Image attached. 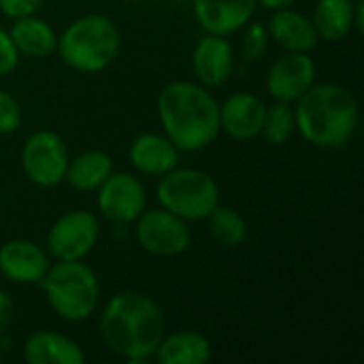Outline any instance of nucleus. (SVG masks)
<instances>
[{"label": "nucleus", "instance_id": "f257e3e1", "mask_svg": "<svg viewBox=\"0 0 364 364\" xmlns=\"http://www.w3.org/2000/svg\"><path fill=\"white\" fill-rule=\"evenodd\" d=\"M98 333L111 354L126 363L141 364L154 358L164 333L160 305L143 292H117L102 307Z\"/></svg>", "mask_w": 364, "mask_h": 364}, {"label": "nucleus", "instance_id": "f03ea898", "mask_svg": "<svg viewBox=\"0 0 364 364\" xmlns=\"http://www.w3.org/2000/svg\"><path fill=\"white\" fill-rule=\"evenodd\" d=\"M158 119L179 151H200L220 134V102L209 87L177 79L158 94Z\"/></svg>", "mask_w": 364, "mask_h": 364}, {"label": "nucleus", "instance_id": "7ed1b4c3", "mask_svg": "<svg viewBox=\"0 0 364 364\" xmlns=\"http://www.w3.org/2000/svg\"><path fill=\"white\" fill-rule=\"evenodd\" d=\"M296 132L322 149H339L354 136L360 107L352 90L341 83H314L294 102Z\"/></svg>", "mask_w": 364, "mask_h": 364}, {"label": "nucleus", "instance_id": "20e7f679", "mask_svg": "<svg viewBox=\"0 0 364 364\" xmlns=\"http://www.w3.org/2000/svg\"><path fill=\"white\" fill-rule=\"evenodd\" d=\"M122 49L117 23L102 13L81 15L58 36L55 51L60 60L77 73H100L113 64Z\"/></svg>", "mask_w": 364, "mask_h": 364}, {"label": "nucleus", "instance_id": "39448f33", "mask_svg": "<svg viewBox=\"0 0 364 364\" xmlns=\"http://www.w3.org/2000/svg\"><path fill=\"white\" fill-rule=\"evenodd\" d=\"M47 305L64 322L92 318L100 303L98 275L81 260H58L41 279Z\"/></svg>", "mask_w": 364, "mask_h": 364}, {"label": "nucleus", "instance_id": "423d86ee", "mask_svg": "<svg viewBox=\"0 0 364 364\" xmlns=\"http://www.w3.org/2000/svg\"><path fill=\"white\" fill-rule=\"evenodd\" d=\"M156 198L186 222H203L220 205V186L207 171L175 166L160 177Z\"/></svg>", "mask_w": 364, "mask_h": 364}, {"label": "nucleus", "instance_id": "0eeeda50", "mask_svg": "<svg viewBox=\"0 0 364 364\" xmlns=\"http://www.w3.org/2000/svg\"><path fill=\"white\" fill-rule=\"evenodd\" d=\"M23 175L38 188H55L64 181L70 160L64 139L53 130L32 132L19 151Z\"/></svg>", "mask_w": 364, "mask_h": 364}, {"label": "nucleus", "instance_id": "6e6552de", "mask_svg": "<svg viewBox=\"0 0 364 364\" xmlns=\"http://www.w3.org/2000/svg\"><path fill=\"white\" fill-rule=\"evenodd\" d=\"M134 239L143 252L160 258H173L192 245V228L183 218L162 207L145 209L134 220Z\"/></svg>", "mask_w": 364, "mask_h": 364}, {"label": "nucleus", "instance_id": "1a4fd4ad", "mask_svg": "<svg viewBox=\"0 0 364 364\" xmlns=\"http://www.w3.org/2000/svg\"><path fill=\"white\" fill-rule=\"evenodd\" d=\"M100 237L98 218L92 211L75 209L62 213L47 232V250L55 260H83Z\"/></svg>", "mask_w": 364, "mask_h": 364}, {"label": "nucleus", "instance_id": "9d476101", "mask_svg": "<svg viewBox=\"0 0 364 364\" xmlns=\"http://www.w3.org/2000/svg\"><path fill=\"white\" fill-rule=\"evenodd\" d=\"M96 205L111 224L128 226L145 211L147 192L136 175L113 171L96 190Z\"/></svg>", "mask_w": 364, "mask_h": 364}, {"label": "nucleus", "instance_id": "9b49d317", "mask_svg": "<svg viewBox=\"0 0 364 364\" xmlns=\"http://www.w3.org/2000/svg\"><path fill=\"white\" fill-rule=\"evenodd\" d=\"M316 77L318 66L309 53L286 51L269 66L264 85L273 100L294 105L316 83Z\"/></svg>", "mask_w": 364, "mask_h": 364}, {"label": "nucleus", "instance_id": "f8f14e48", "mask_svg": "<svg viewBox=\"0 0 364 364\" xmlns=\"http://www.w3.org/2000/svg\"><path fill=\"white\" fill-rule=\"evenodd\" d=\"M267 105L254 92H235L220 105V132L232 141H252L260 136Z\"/></svg>", "mask_w": 364, "mask_h": 364}, {"label": "nucleus", "instance_id": "ddd939ff", "mask_svg": "<svg viewBox=\"0 0 364 364\" xmlns=\"http://www.w3.org/2000/svg\"><path fill=\"white\" fill-rule=\"evenodd\" d=\"M192 70L196 81L209 90L224 85L235 70V49L228 36L205 32V36H200L194 45Z\"/></svg>", "mask_w": 364, "mask_h": 364}, {"label": "nucleus", "instance_id": "4468645a", "mask_svg": "<svg viewBox=\"0 0 364 364\" xmlns=\"http://www.w3.org/2000/svg\"><path fill=\"white\" fill-rule=\"evenodd\" d=\"M49 269L45 250L30 239H11L0 245V275L13 284H41Z\"/></svg>", "mask_w": 364, "mask_h": 364}, {"label": "nucleus", "instance_id": "2eb2a0df", "mask_svg": "<svg viewBox=\"0 0 364 364\" xmlns=\"http://www.w3.org/2000/svg\"><path fill=\"white\" fill-rule=\"evenodd\" d=\"M258 0H192L196 23L207 34L230 36L254 17Z\"/></svg>", "mask_w": 364, "mask_h": 364}, {"label": "nucleus", "instance_id": "dca6fc26", "mask_svg": "<svg viewBox=\"0 0 364 364\" xmlns=\"http://www.w3.org/2000/svg\"><path fill=\"white\" fill-rule=\"evenodd\" d=\"M269 38L275 41L286 51H303L311 53L318 43V30L309 15L294 11L292 6H284L277 11H271V19L267 23Z\"/></svg>", "mask_w": 364, "mask_h": 364}, {"label": "nucleus", "instance_id": "f3484780", "mask_svg": "<svg viewBox=\"0 0 364 364\" xmlns=\"http://www.w3.org/2000/svg\"><path fill=\"white\" fill-rule=\"evenodd\" d=\"M128 160L136 173L162 177L179 164V149L164 132H143L130 143Z\"/></svg>", "mask_w": 364, "mask_h": 364}, {"label": "nucleus", "instance_id": "a211bd4d", "mask_svg": "<svg viewBox=\"0 0 364 364\" xmlns=\"http://www.w3.org/2000/svg\"><path fill=\"white\" fill-rule=\"evenodd\" d=\"M21 356L28 364H83L87 360L75 339L55 331L32 333L23 343Z\"/></svg>", "mask_w": 364, "mask_h": 364}, {"label": "nucleus", "instance_id": "6ab92c4d", "mask_svg": "<svg viewBox=\"0 0 364 364\" xmlns=\"http://www.w3.org/2000/svg\"><path fill=\"white\" fill-rule=\"evenodd\" d=\"M213 356V346L198 331H177L162 337L154 358L160 364H205Z\"/></svg>", "mask_w": 364, "mask_h": 364}, {"label": "nucleus", "instance_id": "aec40b11", "mask_svg": "<svg viewBox=\"0 0 364 364\" xmlns=\"http://www.w3.org/2000/svg\"><path fill=\"white\" fill-rule=\"evenodd\" d=\"M9 34L19 51V55H28V58H47L51 53H55V45H58V32L53 30V26L34 15H23L13 19Z\"/></svg>", "mask_w": 364, "mask_h": 364}, {"label": "nucleus", "instance_id": "412c9836", "mask_svg": "<svg viewBox=\"0 0 364 364\" xmlns=\"http://www.w3.org/2000/svg\"><path fill=\"white\" fill-rule=\"evenodd\" d=\"M113 173V158L107 151L90 149L68 160L64 181L79 192H96Z\"/></svg>", "mask_w": 364, "mask_h": 364}, {"label": "nucleus", "instance_id": "4be33fe9", "mask_svg": "<svg viewBox=\"0 0 364 364\" xmlns=\"http://www.w3.org/2000/svg\"><path fill=\"white\" fill-rule=\"evenodd\" d=\"M356 0H318L314 9V26L320 41L339 43L354 32Z\"/></svg>", "mask_w": 364, "mask_h": 364}, {"label": "nucleus", "instance_id": "5701e85b", "mask_svg": "<svg viewBox=\"0 0 364 364\" xmlns=\"http://www.w3.org/2000/svg\"><path fill=\"white\" fill-rule=\"evenodd\" d=\"M207 228H209V235L222 247H228V250H237L239 245H243L250 235L245 218L237 209L222 207V205H218L207 215Z\"/></svg>", "mask_w": 364, "mask_h": 364}, {"label": "nucleus", "instance_id": "b1692460", "mask_svg": "<svg viewBox=\"0 0 364 364\" xmlns=\"http://www.w3.org/2000/svg\"><path fill=\"white\" fill-rule=\"evenodd\" d=\"M260 134L271 145H286L296 134L294 105L292 102H279V100H275L271 107H267L264 124H262V132Z\"/></svg>", "mask_w": 364, "mask_h": 364}, {"label": "nucleus", "instance_id": "393cba45", "mask_svg": "<svg viewBox=\"0 0 364 364\" xmlns=\"http://www.w3.org/2000/svg\"><path fill=\"white\" fill-rule=\"evenodd\" d=\"M245 34H243V45H241V53L245 60L254 62L258 60L260 55H264L267 47H269V32H267V26L262 21H247L245 26Z\"/></svg>", "mask_w": 364, "mask_h": 364}, {"label": "nucleus", "instance_id": "a878e982", "mask_svg": "<svg viewBox=\"0 0 364 364\" xmlns=\"http://www.w3.org/2000/svg\"><path fill=\"white\" fill-rule=\"evenodd\" d=\"M21 122H23V109L19 100L13 94L0 90V136L17 132Z\"/></svg>", "mask_w": 364, "mask_h": 364}, {"label": "nucleus", "instance_id": "bb28decb", "mask_svg": "<svg viewBox=\"0 0 364 364\" xmlns=\"http://www.w3.org/2000/svg\"><path fill=\"white\" fill-rule=\"evenodd\" d=\"M19 64V51L9 34V30H4L0 26V77L11 75Z\"/></svg>", "mask_w": 364, "mask_h": 364}, {"label": "nucleus", "instance_id": "cd10ccee", "mask_svg": "<svg viewBox=\"0 0 364 364\" xmlns=\"http://www.w3.org/2000/svg\"><path fill=\"white\" fill-rule=\"evenodd\" d=\"M45 0H0V13L9 19H17L23 15H34Z\"/></svg>", "mask_w": 364, "mask_h": 364}, {"label": "nucleus", "instance_id": "c85d7f7f", "mask_svg": "<svg viewBox=\"0 0 364 364\" xmlns=\"http://www.w3.org/2000/svg\"><path fill=\"white\" fill-rule=\"evenodd\" d=\"M13 318H15V303L4 290H0V337L9 331Z\"/></svg>", "mask_w": 364, "mask_h": 364}, {"label": "nucleus", "instance_id": "c756f323", "mask_svg": "<svg viewBox=\"0 0 364 364\" xmlns=\"http://www.w3.org/2000/svg\"><path fill=\"white\" fill-rule=\"evenodd\" d=\"M296 0H258V6H264L269 11H277V9H284V6H292Z\"/></svg>", "mask_w": 364, "mask_h": 364}, {"label": "nucleus", "instance_id": "7c9ffc66", "mask_svg": "<svg viewBox=\"0 0 364 364\" xmlns=\"http://www.w3.org/2000/svg\"><path fill=\"white\" fill-rule=\"evenodd\" d=\"M2 354H4V348L0 346V363H2Z\"/></svg>", "mask_w": 364, "mask_h": 364}]
</instances>
